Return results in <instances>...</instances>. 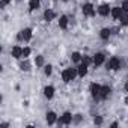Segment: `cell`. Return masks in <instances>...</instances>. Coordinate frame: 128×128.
<instances>
[{"label":"cell","mask_w":128,"mask_h":128,"mask_svg":"<svg viewBox=\"0 0 128 128\" xmlns=\"http://www.w3.org/2000/svg\"><path fill=\"white\" fill-rule=\"evenodd\" d=\"M77 76H78L77 68H66V70L62 71V80H63V83H70V82L76 80Z\"/></svg>","instance_id":"obj_1"},{"label":"cell","mask_w":128,"mask_h":128,"mask_svg":"<svg viewBox=\"0 0 128 128\" xmlns=\"http://www.w3.org/2000/svg\"><path fill=\"white\" fill-rule=\"evenodd\" d=\"M72 119H74V116L70 113V112H65L59 119H57V125L59 126H62V125H71L72 124Z\"/></svg>","instance_id":"obj_2"},{"label":"cell","mask_w":128,"mask_h":128,"mask_svg":"<svg viewBox=\"0 0 128 128\" xmlns=\"http://www.w3.org/2000/svg\"><path fill=\"white\" fill-rule=\"evenodd\" d=\"M120 65H122L120 59H119V57H116V56H113V57H110V59H108V62H107V70L118 71V70L120 68Z\"/></svg>","instance_id":"obj_3"},{"label":"cell","mask_w":128,"mask_h":128,"mask_svg":"<svg viewBox=\"0 0 128 128\" xmlns=\"http://www.w3.org/2000/svg\"><path fill=\"white\" fill-rule=\"evenodd\" d=\"M89 90H90V95L94 100H100V92H101V84L98 83H90L89 86Z\"/></svg>","instance_id":"obj_4"},{"label":"cell","mask_w":128,"mask_h":128,"mask_svg":"<svg viewBox=\"0 0 128 128\" xmlns=\"http://www.w3.org/2000/svg\"><path fill=\"white\" fill-rule=\"evenodd\" d=\"M82 11H83L84 17H94L95 15V8H94L92 3H84L83 8H82Z\"/></svg>","instance_id":"obj_5"},{"label":"cell","mask_w":128,"mask_h":128,"mask_svg":"<svg viewBox=\"0 0 128 128\" xmlns=\"http://www.w3.org/2000/svg\"><path fill=\"white\" fill-rule=\"evenodd\" d=\"M110 12H112V8H110L107 3H102V5L98 6V14H100L101 17H108Z\"/></svg>","instance_id":"obj_6"},{"label":"cell","mask_w":128,"mask_h":128,"mask_svg":"<svg viewBox=\"0 0 128 128\" xmlns=\"http://www.w3.org/2000/svg\"><path fill=\"white\" fill-rule=\"evenodd\" d=\"M45 120H47V124L48 125H54L56 122H57V114L54 113V112H47L45 113Z\"/></svg>","instance_id":"obj_7"},{"label":"cell","mask_w":128,"mask_h":128,"mask_svg":"<svg viewBox=\"0 0 128 128\" xmlns=\"http://www.w3.org/2000/svg\"><path fill=\"white\" fill-rule=\"evenodd\" d=\"M104 60H106V56H104V53H96V54H94V65H95V66H100V65H102V63H104Z\"/></svg>","instance_id":"obj_8"},{"label":"cell","mask_w":128,"mask_h":128,"mask_svg":"<svg viewBox=\"0 0 128 128\" xmlns=\"http://www.w3.org/2000/svg\"><path fill=\"white\" fill-rule=\"evenodd\" d=\"M112 94V89L108 86H101V92H100V100H107Z\"/></svg>","instance_id":"obj_9"},{"label":"cell","mask_w":128,"mask_h":128,"mask_svg":"<svg viewBox=\"0 0 128 128\" xmlns=\"http://www.w3.org/2000/svg\"><path fill=\"white\" fill-rule=\"evenodd\" d=\"M122 14H124V9H122L120 6H118V8H112V12H110V15H112L114 20H119V18L122 17Z\"/></svg>","instance_id":"obj_10"},{"label":"cell","mask_w":128,"mask_h":128,"mask_svg":"<svg viewBox=\"0 0 128 128\" xmlns=\"http://www.w3.org/2000/svg\"><path fill=\"white\" fill-rule=\"evenodd\" d=\"M56 18V12L53 11V9H45L44 11V20L47 21V23H50L51 20H54Z\"/></svg>","instance_id":"obj_11"},{"label":"cell","mask_w":128,"mask_h":128,"mask_svg":"<svg viewBox=\"0 0 128 128\" xmlns=\"http://www.w3.org/2000/svg\"><path fill=\"white\" fill-rule=\"evenodd\" d=\"M54 92H56V89H54L53 86H45V88H44V96H45L47 100H51V98L54 96Z\"/></svg>","instance_id":"obj_12"},{"label":"cell","mask_w":128,"mask_h":128,"mask_svg":"<svg viewBox=\"0 0 128 128\" xmlns=\"http://www.w3.org/2000/svg\"><path fill=\"white\" fill-rule=\"evenodd\" d=\"M110 36H112V29H108V27L101 29V32H100V38H101L102 41H107Z\"/></svg>","instance_id":"obj_13"},{"label":"cell","mask_w":128,"mask_h":128,"mask_svg":"<svg viewBox=\"0 0 128 128\" xmlns=\"http://www.w3.org/2000/svg\"><path fill=\"white\" fill-rule=\"evenodd\" d=\"M11 54H12V57L20 59V57H23V48H21V47H18V45H15V47H12Z\"/></svg>","instance_id":"obj_14"},{"label":"cell","mask_w":128,"mask_h":128,"mask_svg":"<svg viewBox=\"0 0 128 128\" xmlns=\"http://www.w3.org/2000/svg\"><path fill=\"white\" fill-rule=\"evenodd\" d=\"M88 68H89V65H86V63H80V65L77 66L78 77H84V76L88 74Z\"/></svg>","instance_id":"obj_15"},{"label":"cell","mask_w":128,"mask_h":128,"mask_svg":"<svg viewBox=\"0 0 128 128\" xmlns=\"http://www.w3.org/2000/svg\"><path fill=\"white\" fill-rule=\"evenodd\" d=\"M59 27L63 29V30L68 29V17H66V15H62V17H60V20H59Z\"/></svg>","instance_id":"obj_16"},{"label":"cell","mask_w":128,"mask_h":128,"mask_svg":"<svg viewBox=\"0 0 128 128\" xmlns=\"http://www.w3.org/2000/svg\"><path fill=\"white\" fill-rule=\"evenodd\" d=\"M23 32V38H24V41H30L32 39V35H33V32H32V29L30 27H26L24 30H21Z\"/></svg>","instance_id":"obj_17"},{"label":"cell","mask_w":128,"mask_h":128,"mask_svg":"<svg viewBox=\"0 0 128 128\" xmlns=\"http://www.w3.org/2000/svg\"><path fill=\"white\" fill-rule=\"evenodd\" d=\"M82 59H83V56H82L78 51H74V53L71 54V60H72L74 63H82Z\"/></svg>","instance_id":"obj_18"},{"label":"cell","mask_w":128,"mask_h":128,"mask_svg":"<svg viewBox=\"0 0 128 128\" xmlns=\"http://www.w3.org/2000/svg\"><path fill=\"white\" fill-rule=\"evenodd\" d=\"M39 5H41V0H30L29 2V9L30 11H36L39 8Z\"/></svg>","instance_id":"obj_19"},{"label":"cell","mask_w":128,"mask_h":128,"mask_svg":"<svg viewBox=\"0 0 128 128\" xmlns=\"http://www.w3.org/2000/svg\"><path fill=\"white\" fill-rule=\"evenodd\" d=\"M35 65H36L38 68H41V66H44V65H45L44 56H36V57H35Z\"/></svg>","instance_id":"obj_20"},{"label":"cell","mask_w":128,"mask_h":128,"mask_svg":"<svg viewBox=\"0 0 128 128\" xmlns=\"http://www.w3.org/2000/svg\"><path fill=\"white\" fill-rule=\"evenodd\" d=\"M119 21H120V26H128V12H124Z\"/></svg>","instance_id":"obj_21"},{"label":"cell","mask_w":128,"mask_h":128,"mask_svg":"<svg viewBox=\"0 0 128 128\" xmlns=\"http://www.w3.org/2000/svg\"><path fill=\"white\" fill-rule=\"evenodd\" d=\"M20 70H21V71H29V70H30V63H29L27 60L21 62V63H20Z\"/></svg>","instance_id":"obj_22"},{"label":"cell","mask_w":128,"mask_h":128,"mask_svg":"<svg viewBox=\"0 0 128 128\" xmlns=\"http://www.w3.org/2000/svg\"><path fill=\"white\" fill-rule=\"evenodd\" d=\"M51 72H53V66L51 65H44V74L48 77V76H51Z\"/></svg>","instance_id":"obj_23"},{"label":"cell","mask_w":128,"mask_h":128,"mask_svg":"<svg viewBox=\"0 0 128 128\" xmlns=\"http://www.w3.org/2000/svg\"><path fill=\"white\" fill-rule=\"evenodd\" d=\"M82 63H86V65H90V63H94V57H89V56H83V59H82Z\"/></svg>","instance_id":"obj_24"},{"label":"cell","mask_w":128,"mask_h":128,"mask_svg":"<svg viewBox=\"0 0 128 128\" xmlns=\"http://www.w3.org/2000/svg\"><path fill=\"white\" fill-rule=\"evenodd\" d=\"M30 53H32V48H30V47H24V48H23V57H24V59H27V57L30 56Z\"/></svg>","instance_id":"obj_25"},{"label":"cell","mask_w":128,"mask_h":128,"mask_svg":"<svg viewBox=\"0 0 128 128\" xmlns=\"http://www.w3.org/2000/svg\"><path fill=\"white\" fill-rule=\"evenodd\" d=\"M94 124L95 125H102V118L101 116H95L94 118Z\"/></svg>","instance_id":"obj_26"},{"label":"cell","mask_w":128,"mask_h":128,"mask_svg":"<svg viewBox=\"0 0 128 128\" xmlns=\"http://www.w3.org/2000/svg\"><path fill=\"white\" fill-rule=\"evenodd\" d=\"M120 8L124 9V12H128V0H124L122 5H120Z\"/></svg>","instance_id":"obj_27"},{"label":"cell","mask_w":128,"mask_h":128,"mask_svg":"<svg viewBox=\"0 0 128 128\" xmlns=\"http://www.w3.org/2000/svg\"><path fill=\"white\" fill-rule=\"evenodd\" d=\"M11 2H12V0H2V3H0V8H2V9H3V8H5L6 5H9Z\"/></svg>","instance_id":"obj_28"},{"label":"cell","mask_w":128,"mask_h":128,"mask_svg":"<svg viewBox=\"0 0 128 128\" xmlns=\"http://www.w3.org/2000/svg\"><path fill=\"white\" fill-rule=\"evenodd\" d=\"M82 120V114H76V118L72 119V122H76V124H78Z\"/></svg>","instance_id":"obj_29"},{"label":"cell","mask_w":128,"mask_h":128,"mask_svg":"<svg viewBox=\"0 0 128 128\" xmlns=\"http://www.w3.org/2000/svg\"><path fill=\"white\" fill-rule=\"evenodd\" d=\"M125 90H126V92H128V83H126V84H125Z\"/></svg>","instance_id":"obj_30"}]
</instances>
